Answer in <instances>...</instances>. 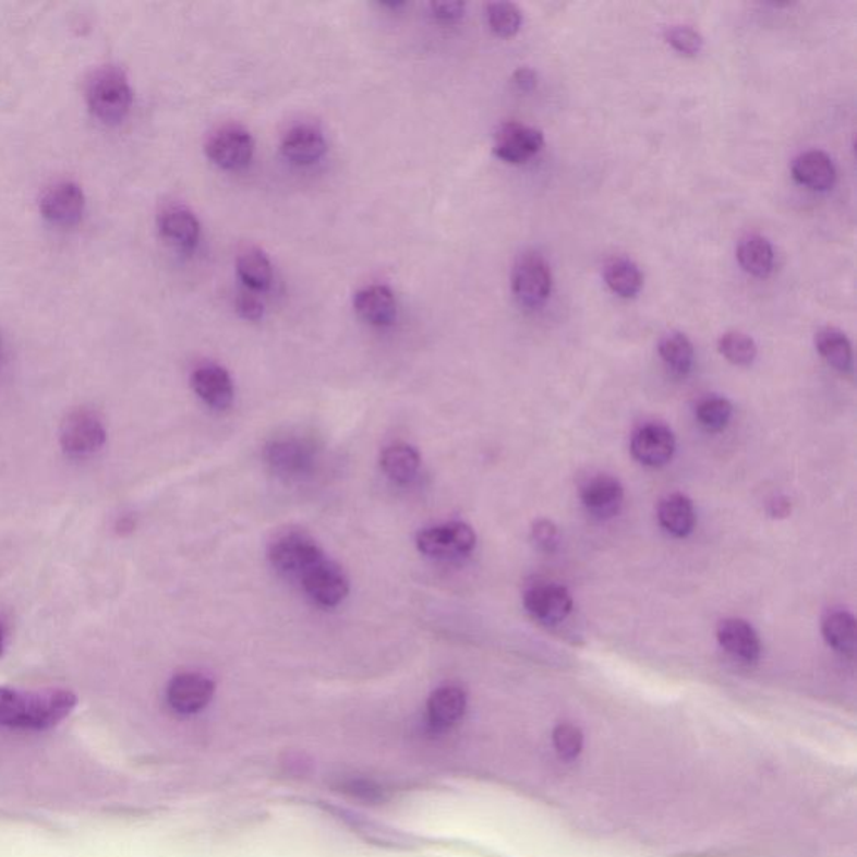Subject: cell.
I'll return each instance as SVG.
<instances>
[{"mask_svg":"<svg viewBox=\"0 0 857 857\" xmlns=\"http://www.w3.org/2000/svg\"><path fill=\"white\" fill-rule=\"evenodd\" d=\"M603 278H605L608 289L621 299H633L643 287V275H641L640 268L630 258H624V256L609 259L603 268Z\"/></svg>","mask_w":857,"mask_h":857,"instance_id":"cell-28","label":"cell"},{"mask_svg":"<svg viewBox=\"0 0 857 857\" xmlns=\"http://www.w3.org/2000/svg\"><path fill=\"white\" fill-rule=\"evenodd\" d=\"M531 541L536 544L538 550L544 553H553L559 544V531L555 522L547 519H540L534 522L531 530Z\"/></svg>","mask_w":857,"mask_h":857,"instance_id":"cell-36","label":"cell"},{"mask_svg":"<svg viewBox=\"0 0 857 857\" xmlns=\"http://www.w3.org/2000/svg\"><path fill=\"white\" fill-rule=\"evenodd\" d=\"M271 565L283 574L302 575L305 569L324 558L322 547L312 538L302 533H289L278 538L268 553Z\"/></svg>","mask_w":857,"mask_h":857,"instance_id":"cell-9","label":"cell"},{"mask_svg":"<svg viewBox=\"0 0 857 857\" xmlns=\"http://www.w3.org/2000/svg\"><path fill=\"white\" fill-rule=\"evenodd\" d=\"M106 428L96 414L74 411L64 419L59 433L62 450L71 458H87L106 444Z\"/></svg>","mask_w":857,"mask_h":857,"instance_id":"cell-5","label":"cell"},{"mask_svg":"<svg viewBox=\"0 0 857 857\" xmlns=\"http://www.w3.org/2000/svg\"><path fill=\"white\" fill-rule=\"evenodd\" d=\"M281 155L293 165L309 166L324 158L327 141L324 133L312 124H297L281 137Z\"/></svg>","mask_w":857,"mask_h":857,"instance_id":"cell-16","label":"cell"},{"mask_svg":"<svg viewBox=\"0 0 857 857\" xmlns=\"http://www.w3.org/2000/svg\"><path fill=\"white\" fill-rule=\"evenodd\" d=\"M237 312L245 321L256 322L264 317V302L253 292H242L237 297Z\"/></svg>","mask_w":857,"mask_h":857,"instance_id":"cell-37","label":"cell"},{"mask_svg":"<svg viewBox=\"0 0 857 857\" xmlns=\"http://www.w3.org/2000/svg\"><path fill=\"white\" fill-rule=\"evenodd\" d=\"M659 521L666 533L675 538H687L697 524L696 506L685 494L674 493L663 497L659 505Z\"/></svg>","mask_w":857,"mask_h":857,"instance_id":"cell-22","label":"cell"},{"mask_svg":"<svg viewBox=\"0 0 857 857\" xmlns=\"http://www.w3.org/2000/svg\"><path fill=\"white\" fill-rule=\"evenodd\" d=\"M487 24L499 37H512L522 26L521 9L511 2H494L487 5Z\"/></svg>","mask_w":857,"mask_h":857,"instance_id":"cell-32","label":"cell"},{"mask_svg":"<svg viewBox=\"0 0 857 857\" xmlns=\"http://www.w3.org/2000/svg\"><path fill=\"white\" fill-rule=\"evenodd\" d=\"M659 353L666 367L677 375H687L692 371L693 362H696V350H693L692 342L681 331L666 334L660 340Z\"/></svg>","mask_w":857,"mask_h":857,"instance_id":"cell-29","label":"cell"},{"mask_svg":"<svg viewBox=\"0 0 857 857\" xmlns=\"http://www.w3.org/2000/svg\"><path fill=\"white\" fill-rule=\"evenodd\" d=\"M474 530L461 521L427 528L418 534L419 552L431 558L466 556L474 550Z\"/></svg>","mask_w":857,"mask_h":857,"instance_id":"cell-6","label":"cell"},{"mask_svg":"<svg viewBox=\"0 0 857 857\" xmlns=\"http://www.w3.org/2000/svg\"><path fill=\"white\" fill-rule=\"evenodd\" d=\"M822 637L834 652L853 656L856 652L857 627L853 613L832 609L822 618Z\"/></svg>","mask_w":857,"mask_h":857,"instance_id":"cell-23","label":"cell"},{"mask_svg":"<svg viewBox=\"0 0 857 857\" xmlns=\"http://www.w3.org/2000/svg\"><path fill=\"white\" fill-rule=\"evenodd\" d=\"M5 638H8V630H5V625L0 621V656L4 653Z\"/></svg>","mask_w":857,"mask_h":857,"instance_id":"cell-42","label":"cell"},{"mask_svg":"<svg viewBox=\"0 0 857 857\" xmlns=\"http://www.w3.org/2000/svg\"><path fill=\"white\" fill-rule=\"evenodd\" d=\"M134 530V521L131 518H123L118 522V533H131Z\"/></svg>","mask_w":857,"mask_h":857,"instance_id":"cell-41","label":"cell"},{"mask_svg":"<svg viewBox=\"0 0 857 857\" xmlns=\"http://www.w3.org/2000/svg\"><path fill=\"white\" fill-rule=\"evenodd\" d=\"M630 447L631 455L641 464L662 468L674 458L677 443L671 427L660 422H652L635 431Z\"/></svg>","mask_w":857,"mask_h":857,"instance_id":"cell-12","label":"cell"},{"mask_svg":"<svg viewBox=\"0 0 857 857\" xmlns=\"http://www.w3.org/2000/svg\"><path fill=\"white\" fill-rule=\"evenodd\" d=\"M737 259L744 271L757 278H768L774 270V249L768 238L749 234L737 246Z\"/></svg>","mask_w":857,"mask_h":857,"instance_id":"cell-24","label":"cell"},{"mask_svg":"<svg viewBox=\"0 0 857 857\" xmlns=\"http://www.w3.org/2000/svg\"><path fill=\"white\" fill-rule=\"evenodd\" d=\"M466 709H468V697L464 690L456 685H444L428 697V724L434 731H447L461 722Z\"/></svg>","mask_w":857,"mask_h":857,"instance_id":"cell-20","label":"cell"},{"mask_svg":"<svg viewBox=\"0 0 857 857\" xmlns=\"http://www.w3.org/2000/svg\"><path fill=\"white\" fill-rule=\"evenodd\" d=\"M381 468L394 483L406 484L414 480L421 468L418 449L409 444H393L381 455Z\"/></svg>","mask_w":857,"mask_h":857,"instance_id":"cell-26","label":"cell"},{"mask_svg":"<svg viewBox=\"0 0 857 857\" xmlns=\"http://www.w3.org/2000/svg\"><path fill=\"white\" fill-rule=\"evenodd\" d=\"M353 311L365 324L389 327L397 317V302L386 285H369L353 297Z\"/></svg>","mask_w":857,"mask_h":857,"instance_id":"cell-18","label":"cell"},{"mask_svg":"<svg viewBox=\"0 0 857 857\" xmlns=\"http://www.w3.org/2000/svg\"><path fill=\"white\" fill-rule=\"evenodd\" d=\"M543 146L544 134L540 130L511 121L496 131L493 152L509 165H522L538 155Z\"/></svg>","mask_w":857,"mask_h":857,"instance_id":"cell-10","label":"cell"},{"mask_svg":"<svg viewBox=\"0 0 857 857\" xmlns=\"http://www.w3.org/2000/svg\"><path fill=\"white\" fill-rule=\"evenodd\" d=\"M270 455L271 464L277 466L281 471H295L302 468L303 447L290 443L275 444Z\"/></svg>","mask_w":857,"mask_h":857,"instance_id":"cell-35","label":"cell"},{"mask_svg":"<svg viewBox=\"0 0 857 857\" xmlns=\"http://www.w3.org/2000/svg\"><path fill=\"white\" fill-rule=\"evenodd\" d=\"M719 352L731 364L747 367L756 361L757 346L752 337L743 334V331H727L719 339Z\"/></svg>","mask_w":857,"mask_h":857,"instance_id":"cell-31","label":"cell"},{"mask_svg":"<svg viewBox=\"0 0 857 857\" xmlns=\"http://www.w3.org/2000/svg\"><path fill=\"white\" fill-rule=\"evenodd\" d=\"M158 228L161 237L174 249L192 252L202 237V225L192 209L168 206L159 213Z\"/></svg>","mask_w":857,"mask_h":857,"instance_id":"cell-14","label":"cell"},{"mask_svg":"<svg viewBox=\"0 0 857 857\" xmlns=\"http://www.w3.org/2000/svg\"><path fill=\"white\" fill-rule=\"evenodd\" d=\"M86 196L83 188L73 181H61L49 188L40 198V215L49 224L71 227L83 218Z\"/></svg>","mask_w":857,"mask_h":857,"instance_id":"cell-8","label":"cell"},{"mask_svg":"<svg viewBox=\"0 0 857 857\" xmlns=\"http://www.w3.org/2000/svg\"><path fill=\"white\" fill-rule=\"evenodd\" d=\"M816 349L822 359L841 374L853 372V346L840 328L825 327L816 334Z\"/></svg>","mask_w":857,"mask_h":857,"instance_id":"cell-25","label":"cell"},{"mask_svg":"<svg viewBox=\"0 0 857 857\" xmlns=\"http://www.w3.org/2000/svg\"><path fill=\"white\" fill-rule=\"evenodd\" d=\"M434 17L444 24H455L464 17L466 4L462 2H434L431 4Z\"/></svg>","mask_w":857,"mask_h":857,"instance_id":"cell-38","label":"cell"},{"mask_svg":"<svg viewBox=\"0 0 857 857\" xmlns=\"http://www.w3.org/2000/svg\"><path fill=\"white\" fill-rule=\"evenodd\" d=\"M666 43L674 47L675 51L680 52L681 56L693 58L699 56L703 49V37L699 31L692 29L688 26H672L666 27L665 34Z\"/></svg>","mask_w":857,"mask_h":857,"instance_id":"cell-33","label":"cell"},{"mask_svg":"<svg viewBox=\"0 0 857 857\" xmlns=\"http://www.w3.org/2000/svg\"><path fill=\"white\" fill-rule=\"evenodd\" d=\"M734 408L731 400L725 397L710 396L700 400L697 406V421L705 428L707 433H721L731 422Z\"/></svg>","mask_w":857,"mask_h":857,"instance_id":"cell-30","label":"cell"},{"mask_svg":"<svg viewBox=\"0 0 857 857\" xmlns=\"http://www.w3.org/2000/svg\"><path fill=\"white\" fill-rule=\"evenodd\" d=\"M237 271L240 280L252 292H265L270 289L274 280L270 259L259 249H245L237 258Z\"/></svg>","mask_w":857,"mask_h":857,"instance_id":"cell-27","label":"cell"},{"mask_svg":"<svg viewBox=\"0 0 857 857\" xmlns=\"http://www.w3.org/2000/svg\"><path fill=\"white\" fill-rule=\"evenodd\" d=\"M790 511H793V505H790L789 497L777 496L769 503V515L772 518H787Z\"/></svg>","mask_w":857,"mask_h":857,"instance_id":"cell-40","label":"cell"},{"mask_svg":"<svg viewBox=\"0 0 857 857\" xmlns=\"http://www.w3.org/2000/svg\"><path fill=\"white\" fill-rule=\"evenodd\" d=\"M511 289L516 302L528 311H536L547 302L553 290V271L541 253H522L516 259Z\"/></svg>","mask_w":857,"mask_h":857,"instance_id":"cell-3","label":"cell"},{"mask_svg":"<svg viewBox=\"0 0 857 857\" xmlns=\"http://www.w3.org/2000/svg\"><path fill=\"white\" fill-rule=\"evenodd\" d=\"M512 84L522 93H531L536 87L538 74L531 68L516 69L512 74Z\"/></svg>","mask_w":857,"mask_h":857,"instance_id":"cell-39","label":"cell"},{"mask_svg":"<svg viewBox=\"0 0 857 857\" xmlns=\"http://www.w3.org/2000/svg\"><path fill=\"white\" fill-rule=\"evenodd\" d=\"M213 696H215V684L212 678L193 672L171 678L166 690V700L180 715L198 713L212 702Z\"/></svg>","mask_w":857,"mask_h":857,"instance_id":"cell-13","label":"cell"},{"mask_svg":"<svg viewBox=\"0 0 857 857\" xmlns=\"http://www.w3.org/2000/svg\"><path fill=\"white\" fill-rule=\"evenodd\" d=\"M192 387L206 406L218 411L230 408L233 402V381L221 365L206 364L196 369L192 374Z\"/></svg>","mask_w":857,"mask_h":857,"instance_id":"cell-19","label":"cell"},{"mask_svg":"<svg viewBox=\"0 0 857 857\" xmlns=\"http://www.w3.org/2000/svg\"><path fill=\"white\" fill-rule=\"evenodd\" d=\"M581 503L588 515L596 519H609L620 512L625 491L620 481L613 475H596L581 487Z\"/></svg>","mask_w":857,"mask_h":857,"instance_id":"cell-15","label":"cell"},{"mask_svg":"<svg viewBox=\"0 0 857 857\" xmlns=\"http://www.w3.org/2000/svg\"><path fill=\"white\" fill-rule=\"evenodd\" d=\"M524 606L540 624L558 625L574 612V599L562 584L543 583L531 587L524 593Z\"/></svg>","mask_w":857,"mask_h":857,"instance_id":"cell-11","label":"cell"},{"mask_svg":"<svg viewBox=\"0 0 857 857\" xmlns=\"http://www.w3.org/2000/svg\"><path fill=\"white\" fill-rule=\"evenodd\" d=\"M205 153L209 161L221 170H243L252 161L255 140L245 128L228 124L209 136Z\"/></svg>","mask_w":857,"mask_h":857,"instance_id":"cell-4","label":"cell"},{"mask_svg":"<svg viewBox=\"0 0 857 857\" xmlns=\"http://www.w3.org/2000/svg\"><path fill=\"white\" fill-rule=\"evenodd\" d=\"M76 702V696L65 690L31 696L0 687V725L15 728L52 727L69 715Z\"/></svg>","mask_w":857,"mask_h":857,"instance_id":"cell-1","label":"cell"},{"mask_svg":"<svg viewBox=\"0 0 857 857\" xmlns=\"http://www.w3.org/2000/svg\"><path fill=\"white\" fill-rule=\"evenodd\" d=\"M556 752L565 760H574L580 756L583 747V734L571 724H559L553 732Z\"/></svg>","mask_w":857,"mask_h":857,"instance_id":"cell-34","label":"cell"},{"mask_svg":"<svg viewBox=\"0 0 857 857\" xmlns=\"http://www.w3.org/2000/svg\"><path fill=\"white\" fill-rule=\"evenodd\" d=\"M303 587L306 593L311 594L315 602L322 606H337L347 599L349 594V580H347L343 569L327 558L318 559L311 568L305 569L302 575Z\"/></svg>","mask_w":857,"mask_h":857,"instance_id":"cell-7","label":"cell"},{"mask_svg":"<svg viewBox=\"0 0 857 857\" xmlns=\"http://www.w3.org/2000/svg\"><path fill=\"white\" fill-rule=\"evenodd\" d=\"M717 640L722 649L744 663H756L762 653L759 633L749 621L740 618H727L717 627Z\"/></svg>","mask_w":857,"mask_h":857,"instance_id":"cell-17","label":"cell"},{"mask_svg":"<svg viewBox=\"0 0 857 857\" xmlns=\"http://www.w3.org/2000/svg\"><path fill=\"white\" fill-rule=\"evenodd\" d=\"M87 106L99 121L118 124L130 114L133 106V89L130 81L119 69H102L87 84Z\"/></svg>","mask_w":857,"mask_h":857,"instance_id":"cell-2","label":"cell"},{"mask_svg":"<svg viewBox=\"0 0 857 857\" xmlns=\"http://www.w3.org/2000/svg\"><path fill=\"white\" fill-rule=\"evenodd\" d=\"M793 177L812 192H829L836 183V166L828 153L811 149L794 159Z\"/></svg>","mask_w":857,"mask_h":857,"instance_id":"cell-21","label":"cell"}]
</instances>
